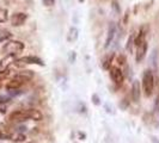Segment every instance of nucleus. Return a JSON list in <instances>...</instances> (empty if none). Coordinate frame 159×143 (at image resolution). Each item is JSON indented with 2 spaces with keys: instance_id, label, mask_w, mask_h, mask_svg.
<instances>
[{
  "instance_id": "nucleus-20",
  "label": "nucleus",
  "mask_w": 159,
  "mask_h": 143,
  "mask_svg": "<svg viewBox=\"0 0 159 143\" xmlns=\"http://www.w3.org/2000/svg\"><path fill=\"white\" fill-rule=\"evenodd\" d=\"M8 75H10V69H8V68H6V69H2V71H0V81L5 80L8 76Z\"/></svg>"
},
{
  "instance_id": "nucleus-5",
  "label": "nucleus",
  "mask_w": 159,
  "mask_h": 143,
  "mask_svg": "<svg viewBox=\"0 0 159 143\" xmlns=\"http://www.w3.org/2000/svg\"><path fill=\"white\" fill-rule=\"evenodd\" d=\"M10 120L11 122H16V123H19V122H25V120H29V111L28 110H17V111H13L11 115H10Z\"/></svg>"
},
{
  "instance_id": "nucleus-19",
  "label": "nucleus",
  "mask_w": 159,
  "mask_h": 143,
  "mask_svg": "<svg viewBox=\"0 0 159 143\" xmlns=\"http://www.w3.org/2000/svg\"><path fill=\"white\" fill-rule=\"evenodd\" d=\"M134 40H135V36H134V35H130V36H129V38H128L127 46H126L127 51H132V47L134 46Z\"/></svg>"
},
{
  "instance_id": "nucleus-14",
  "label": "nucleus",
  "mask_w": 159,
  "mask_h": 143,
  "mask_svg": "<svg viewBox=\"0 0 159 143\" xmlns=\"http://www.w3.org/2000/svg\"><path fill=\"white\" fill-rule=\"evenodd\" d=\"M28 111H29V118L31 120H37L39 122V120H42V118H43L42 113L36 109H28Z\"/></svg>"
},
{
  "instance_id": "nucleus-21",
  "label": "nucleus",
  "mask_w": 159,
  "mask_h": 143,
  "mask_svg": "<svg viewBox=\"0 0 159 143\" xmlns=\"http://www.w3.org/2000/svg\"><path fill=\"white\" fill-rule=\"evenodd\" d=\"M152 64H153L154 69H157V50H154L152 54Z\"/></svg>"
},
{
  "instance_id": "nucleus-3",
  "label": "nucleus",
  "mask_w": 159,
  "mask_h": 143,
  "mask_svg": "<svg viewBox=\"0 0 159 143\" xmlns=\"http://www.w3.org/2000/svg\"><path fill=\"white\" fill-rule=\"evenodd\" d=\"M15 64L18 67H22L25 64H37V66H44L43 61L37 56H24L18 60H15Z\"/></svg>"
},
{
  "instance_id": "nucleus-9",
  "label": "nucleus",
  "mask_w": 159,
  "mask_h": 143,
  "mask_svg": "<svg viewBox=\"0 0 159 143\" xmlns=\"http://www.w3.org/2000/svg\"><path fill=\"white\" fill-rule=\"evenodd\" d=\"M115 35H116V25L114 23L109 24V28H108V33H107V40H105V43H104V48L110 47V44L112 43V41L115 38Z\"/></svg>"
},
{
  "instance_id": "nucleus-7",
  "label": "nucleus",
  "mask_w": 159,
  "mask_h": 143,
  "mask_svg": "<svg viewBox=\"0 0 159 143\" xmlns=\"http://www.w3.org/2000/svg\"><path fill=\"white\" fill-rule=\"evenodd\" d=\"M130 95H132V100L134 103H139L140 97H141V86H140V81L134 80L132 84V89H130Z\"/></svg>"
},
{
  "instance_id": "nucleus-25",
  "label": "nucleus",
  "mask_w": 159,
  "mask_h": 143,
  "mask_svg": "<svg viewBox=\"0 0 159 143\" xmlns=\"http://www.w3.org/2000/svg\"><path fill=\"white\" fill-rule=\"evenodd\" d=\"M154 107H156V111H159V91H158V94H157V98H156Z\"/></svg>"
},
{
  "instance_id": "nucleus-6",
  "label": "nucleus",
  "mask_w": 159,
  "mask_h": 143,
  "mask_svg": "<svg viewBox=\"0 0 159 143\" xmlns=\"http://www.w3.org/2000/svg\"><path fill=\"white\" fill-rule=\"evenodd\" d=\"M28 19V15L24 12H15L11 16V25L12 26H22Z\"/></svg>"
},
{
  "instance_id": "nucleus-11",
  "label": "nucleus",
  "mask_w": 159,
  "mask_h": 143,
  "mask_svg": "<svg viewBox=\"0 0 159 143\" xmlns=\"http://www.w3.org/2000/svg\"><path fill=\"white\" fill-rule=\"evenodd\" d=\"M146 32H147L146 26H141V28H140V30H139L138 36H136L135 40H134V44H135L136 47H138L139 44H141V43H143V42L146 41V35H147Z\"/></svg>"
},
{
  "instance_id": "nucleus-10",
  "label": "nucleus",
  "mask_w": 159,
  "mask_h": 143,
  "mask_svg": "<svg viewBox=\"0 0 159 143\" xmlns=\"http://www.w3.org/2000/svg\"><path fill=\"white\" fill-rule=\"evenodd\" d=\"M146 53H147V42L145 41L143 43L139 44L136 47V55H135L136 62L143 61V58H145V56H146Z\"/></svg>"
},
{
  "instance_id": "nucleus-4",
  "label": "nucleus",
  "mask_w": 159,
  "mask_h": 143,
  "mask_svg": "<svg viewBox=\"0 0 159 143\" xmlns=\"http://www.w3.org/2000/svg\"><path fill=\"white\" fill-rule=\"evenodd\" d=\"M110 78H111L112 82L120 87V86H122V84H123V81H125V75H123V72L121 68L119 67H111L110 69Z\"/></svg>"
},
{
  "instance_id": "nucleus-15",
  "label": "nucleus",
  "mask_w": 159,
  "mask_h": 143,
  "mask_svg": "<svg viewBox=\"0 0 159 143\" xmlns=\"http://www.w3.org/2000/svg\"><path fill=\"white\" fill-rule=\"evenodd\" d=\"M112 60H114V54H111V55H107L105 57H104L103 61H102V67H103V69L109 71V69L111 68Z\"/></svg>"
},
{
  "instance_id": "nucleus-13",
  "label": "nucleus",
  "mask_w": 159,
  "mask_h": 143,
  "mask_svg": "<svg viewBox=\"0 0 159 143\" xmlns=\"http://www.w3.org/2000/svg\"><path fill=\"white\" fill-rule=\"evenodd\" d=\"M78 36H79L78 29H77L75 26H72L71 29H70V31H68V37H67V40H68L70 43H73V42H75V41L78 40Z\"/></svg>"
},
{
  "instance_id": "nucleus-17",
  "label": "nucleus",
  "mask_w": 159,
  "mask_h": 143,
  "mask_svg": "<svg viewBox=\"0 0 159 143\" xmlns=\"http://www.w3.org/2000/svg\"><path fill=\"white\" fill-rule=\"evenodd\" d=\"M10 140L13 141V142H24L25 141V135L20 134V132H16V134L10 136Z\"/></svg>"
},
{
  "instance_id": "nucleus-29",
  "label": "nucleus",
  "mask_w": 159,
  "mask_h": 143,
  "mask_svg": "<svg viewBox=\"0 0 159 143\" xmlns=\"http://www.w3.org/2000/svg\"><path fill=\"white\" fill-rule=\"evenodd\" d=\"M1 137H2V132H1V131H0V138H1Z\"/></svg>"
},
{
  "instance_id": "nucleus-2",
  "label": "nucleus",
  "mask_w": 159,
  "mask_h": 143,
  "mask_svg": "<svg viewBox=\"0 0 159 143\" xmlns=\"http://www.w3.org/2000/svg\"><path fill=\"white\" fill-rule=\"evenodd\" d=\"M2 53H6L7 55H16L24 50V43L20 41H8L2 47Z\"/></svg>"
},
{
  "instance_id": "nucleus-28",
  "label": "nucleus",
  "mask_w": 159,
  "mask_h": 143,
  "mask_svg": "<svg viewBox=\"0 0 159 143\" xmlns=\"http://www.w3.org/2000/svg\"><path fill=\"white\" fill-rule=\"evenodd\" d=\"M119 61H120V63H121V64H123V63H125V57H123V56H122V57L120 56V57H119Z\"/></svg>"
},
{
  "instance_id": "nucleus-8",
  "label": "nucleus",
  "mask_w": 159,
  "mask_h": 143,
  "mask_svg": "<svg viewBox=\"0 0 159 143\" xmlns=\"http://www.w3.org/2000/svg\"><path fill=\"white\" fill-rule=\"evenodd\" d=\"M32 78H34V72L29 71V69H25V71H22V72H19V73H17L12 79L17 80V81H20L22 84H24V82L31 80Z\"/></svg>"
},
{
  "instance_id": "nucleus-23",
  "label": "nucleus",
  "mask_w": 159,
  "mask_h": 143,
  "mask_svg": "<svg viewBox=\"0 0 159 143\" xmlns=\"http://www.w3.org/2000/svg\"><path fill=\"white\" fill-rule=\"evenodd\" d=\"M92 102H93L95 105H99V104H101V102H99V97H98L97 94H92Z\"/></svg>"
},
{
  "instance_id": "nucleus-18",
  "label": "nucleus",
  "mask_w": 159,
  "mask_h": 143,
  "mask_svg": "<svg viewBox=\"0 0 159 143\" xmlns=\"http://www.w3.org/2000/svg\"><path fill=\"white\" fill-rule=\"evenodd\" d=\"M8 19V12L6 8L0 7V23H5Z\"/></svg>"
},
{
  "instance_id": "nucleus-24",
  "label": "nucleus",
  "mask_w": 159,
  "mask_h": 143,
  "mask_svg": "<svg viewBox=\"0 0 159 143\" xmlns=\"http://www.w3.org/2000/svg\"><path fill=\"white\" fill-rule=\"evenodd\" d=\"M10 100L8 97H5V95H0V104H4V103H7Z\"/></svg>"
},
{
  "instance_id": "nucleus-27",
  "label": "nucleus",
  "mask_w": 159,
  "mask_h": 143,
  "mask_svg": "<svg viewBox=\"0 0 159 143\" xmlns=\"http://www.w3.org/2000/svg\"><path fill=\"white\" fill-rule=\"evenodd\" d=\"M151 140H152V143H159V140L157 137H154V136H152Z\"/></svg>"
},
{
  "instance_id": "nucleus-26",
  "label": "nucleus",
  "mask_w": 159,
  "mask_h": 143,
  "mask_svg": "<svg viewBox=\"0 0 159 143\" xmlns=\"http://www.w3.org/2000/svg\"><path fill=\"white\" fill-rule=\"evenodd\" d=\"M75 61V53L74 51H71V54H70V62L73 63Z\"/></svg>"
},
{
  "instance_id": "nucleus-12",
  "label": "nucleus",
  "mask_w": 159,
  "mask_h": 143,
  "mask_svg": "<svg viewBox=\"0 0 159 143\" xmlns=\"http://www.w3.org/2000/svg\"><path fill=\"white\" fill-rule=\"evenodd\" d=\"M11 62H15V55H7L6 57H4L2 60H0V71L6 69L8 66L11 64Z\"/></svg>"
},
{
  "instance_id": "nucleus-1",
  "label": "nucleus",
  "mask_w": 159,
  "mask_h": 143,
  "mask_svg": "<svg viewBox=\"0 0 159 143\" xmlns=\"http://www.w3.org/2000/svg\"><path fill=\"white\" fill-rule=\"evenodd\" d=\"M141 87L146 97H151L153 93V88H154V75L151 69H146L143 72Z\"/></svg>"
},
{
  "instance_id": "nucleus-16",
  "label": "nucleus",
  "mask_w": 159,
  "mask_h": 143,
  "mask_svg": "<svg viewBox=\"0 0 159 143\" xmlns=\"http://www.w3.org/2000/svg\"><path fill=\"white\" fill-rule=\"evenodd\" d=\"M22 85H23V84H22L20 81H17V80L12 79L10 82H8L7 85H6V88H7L10 92H12V91H17V89L20 87Z\"/></svg>"
},
{
  "instance_id": "nucleus-22",
  "label": "nucleus",
  "mask_w": 159,
  "mask_h": 143,
  "mask_svg": "<svg viewBox=\"0 0 159 143\" xmlns=\"http://www.w3.org/2000/svg\"><path fill=\"white\" fill-rule=\"evenodd\" d=\"M42 4L44 6H47V7H50V6H53L55 4V0H42Z\"/></svg>"
},
{
  "instance_id": "nucleus-30",
  "label": "nucleus",
  "mask_w": 159,
  "mask_h": 143,
  "mask_svg": "<svg viewBox=\"0 0 159 143\" xmlns=\"http://www.w3.org/2000/svg\"><path fill=\"white\" fill-rule=\"evenodd\" d=\"M30 143H31V142H30Z\"/></svg>"
}]
</instances>
